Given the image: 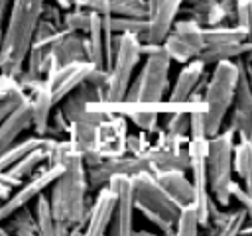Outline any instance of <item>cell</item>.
Segmentation results:
<instances>
[{"instance_id": "obj_22", "label": "cell", "mask_w": 252, "mask_h": 236, "mask_svg": "<svg viewBox=\"0 0 252 236\" xmlns=\"http://www.w3.org/2000/svg\"><path fill=\"white\" fill-rule=\"evenodd\" d=\"M87 37V49H89V61L96 67H104V28H102V16L93 12ZM106 69V67H104Z\"/></svg>"}, {"instance_id": "obj_32", "label": "cell", "mask_w": 252, "mask_h": 236, "mask_svg": "<svg viewBox=\"0 0 252 236\" xmlns=\"http://www.w3.org/2000/svg\"><path fill=\"white\" fill-rule=\"evenodd\" d=\"M91 10L87 8H79L73 6L71 10L63 12V30L67 31H77V33H87L89 31V24H91Z\"/></svg>"}, {"instance_id": "obj_45", "label": "cell", "mask_w": 252, "mask_h": 236, "mask_svg": "<svg viewBox=\"0 0 252 236\" xmlns=\"http://www.w3.org/2000/svg\"><path fill=\"white\" fill-rule=\"evenodd\" d=\"M12 193V187H8V185H4V183H0V201H4L8 195Z\"/></svg>"}, {"instance_id": "obj_38", "label": "cell", "mask_w": 252, "mask_h": 236, "mask_svg": "<svg viewBox=\"0 0 252 236\" xmlns=\"http://www.w3.org/2000/svg\"><path fill=\"white\" fill-rule=\"evenodd\" d=\"M230 197L238 203V206H242L246 210L248 222H252V195H248L246 189L238 181H232V185H230Z\"/></svg>"}, {"instance_id": "obj_1", "label": "cell", "mask_w": 252, "mask_h": 236, "mask_svg": "<svg viewBox=\"0 0 252 236\" xmlns=\"http://www.w3.org/2000/svg\"><path fill=\"white\" fill-rule=\"evenodd\" d=\"M61 165L63 169L51 183L49 193L55 234H83L91 208L87 165L77 151H71Z\"/></svg>"}, {"instance_id": "obj_18", "label": "cell", "mask_w": 252, "mask_h": 236, "mask_svg": "<svg viewBox=\"0 0 252 236\" xmlns=\"http://www.w3.org/2000/svg\"><path fill=\"white\" fill-rule=\"evenodd\" d=\"M152 173L156 175L159 185L165 189V193L179 206L191 205L195 201V187H193V181L185 175V171H181V169H158Z\"/></svg>"}, {"instance_id": "obj_37", "label": "cell", "mask_w": 252, "mask_h": 236, "mask_svg": "<svg viewBox=\"0 0 252 236\" xmlns=\"http://www.w3.org/2000/svg\"><path fill=\"white\" fill-rule=\"evenodd\" d=\"M26 96H28V92H26L24 88H16V90L8 92L6 96H2V98H0V122L16 108Z\"/></svg>"}, {"instance_id": "obj_30", "label": "cell", "mask_w": 252, "mask_h": 236, "mask_svg": "<svg viewBox=\"0 0 252 236\" xmlns=\"http://www.w3.org/2000/svg\"><path fill=\"white\" fill-rule=\"evenodd\" d=\"M226 118H228V126L226 128L238 140L252 142V112H246V110H240V108L232 106Z\"/></svg>"}, {"instance_id": "obj_39", "label": "cell", "mask_w": 252, "mask_h": 236, "mask_svg": "<svg viewBox=\"0 0 252 236\" xmlns=\"http://www.w3.org/2000/svg\"><path fill=\"white\" fill-rule=\"evenodd\" d=\"M189 138H209L205 126V110L189 112Z\"/></svg>"}, {"instance_id": "obj_26", "label": "cell", "mask_w": 252, "mask_h": 236, "mask_svg": "<svg viewBox=\"0 0 252 236\" xmlns=\"http://www.w3.org/2000/svg\"><path fill=\"white\" fill-rule=\"evenodd\" d=\"M4 228L8 234H16V236L37 234V222H35V216H33V210L30 208V205H24L18 210H14L4 220Z\"/></svg>"}, {"instance_id": "obj_9", "label": "cell", "mask_w": 252, "mask_h": 236, "mask_svg": "<svg viewBox=\"0 0 252 236\" xmlns=\"http://www.w3.org/2000/svg\"><path fill=\"white\" fill-rule=\"evenodd\" d=\"M108 185L116 193V206L108 226L112 236H130L134 234V193H132V179L126 173H114Z\"/></svg>"}, {"instance_id": "obj_47", "label": "cell", "mask_w": 252, "mask_h": 236, "mask_svg": "<svg viewBox=\"0 0 252 236\" xmlns=\"http://www.w3.org/2000/svg\"><path fill=\"white\" fill-rule=\"evenodd\" d=\"M0 39H2V22H0Z\"/></svg>"}, {"instance_id": "obj_15", "label": "cell", "mask_w": 252, "mask_h": 236, "mask_svg": "<svg viewBox=\"0 0 252 236\" xmlns=\"http://www.w3.org/2000/svg\"><path fill=\"white\" fill-rule=\"evenodd\" d=\"M51 57L53 63L59 67H65L69 63L77 61H89V49H87V37L77 31L61 30L51 45Z\"/></svg>"}, {"instance_id": "obj_17", "label": "cell", "mask_w": 252, "mask_h": 236, "mask_svg": "<svg viewBox=\"0 0 252 236\" xmlns=\"http://www.w3.org/2000/svg\"><path fill=\"white\" fill-rule=\"evenodd\" d=\"M69 142L73 149L83 157L85 165H94L102 157L96 151V124L93 122H69Z\"/></svg>"}, {"instance_id": "obj_44", "label": "cell", "mask_w": 252, "mask_h": 236, "mask_svg": "<svg viewBox=\"0 0 252 236\" xmlns=\"http://www.w3.org/2000/svg\"><path fill=\"white\" fill-rule=\"evenodd\" d=\"M53 2H55L63 12H65V10H71V8L75 6V4H73V0H53Z\"/></svg>"}, {"instance_id": "obj_20", "label": "cell", "mask_w": 252, "mask_h": 236, "mask_svg": "<svg viewBox=\"0 0 252 236\" xmlns=\"http://www.w3.org/2000/svg\"><path fill=\"white\" fill-rule=\"evenodd\" d=\"M205 65L203 61L199 59H191L187 63H183L181 71L177 73V79L173 83V87L169 88V94H167V100L171 102H185L199 87V83L203 81L205 77Z\"/></svg>"}, {"instance_id": "obj_5", "label": "cell", "mask_w": 252, "mask_h": 236, "mask_svg": "<svg viewBox=\"0 0 252 236\" xmlns=\"http://www.w3.org/2000/svg\"><path fill=\"white\" fill-rule=\"evenodd\" d=\"M232 155H234V134L226 128L209 138L207 149V177L211 197L222 208H228L232 203L230 185H232Z\"/></svg>"}, {"instance_id": "obj_4", "label": "cell", "mask_w": 252, "mask_h": 236, "mask_svg": "<svg viewBox=\"0 0 252 236\" xmlns=\"http://www.w3.org/2000/svg\"><path fill=\"white\" fill-rule=\"evenodd\" d=\"M213 73L205 83V126L207 136H215L222 130V124L232 108L234 90L238 81V63L236 61H220L213 65Z\"/></svg>"}, {"instance_id": "obj_29", "label": "cell", "mask_w": 252, "mask_h": 236, "mask_svg": "<svg viewBox=\"0 0 252 236\" xmlns=\"http://www.w3.org/2000/svg\"><path fill=\"white\" fill-rule=\"evenodd\" d=\"M33 216L37 222V234L39 236H53L55 234V216L51 210L49 197L37 195L33 199Z\"/></svg>"}, {"instance_id": "obj_14", "label": "cell", "mask_w": 252, "mask_h": 236, "mask_svg": "<svg viewBox=\"0 0 252 236\" xmlns=\"http://www.w3.org/2000/svg\"><path fill=\"white\" fill-rule=\"evenodd\" d=\"M185 0H159L158 6L148 14V33L144 41L163 43L165 35L171 31Z\"/></svg>"}, {"instance_id": "obj_43", "label": "cell", "mask_w": 252, "mask_h": 236, "mask_svg": "<svg viewBox=\"0 0 252 236\" xmlns=\"http://www.w3.org/2000/svg\"><path fill=\"white\" fill-rule=\"evenodd\" d=\"M10 4H12V0H0V22H2V20L8 16Z\"/></svg>"}, {"instance_id": "obj_23", "label": "cell", "mask_w": 252, "mask_h": 236, "mask_svg": "<svg viewBox=\"0 0 252 236\" xmlns=\"http://www.w3.org/2000/svg\"><path fill=\"white\" fill-rule=\"evenodd\" d=\"M232 167L246 189L248 195H252V142L238 140L234 142V155H232Z\"/></svg>"}, {"instance_id": "obj_40", "label": "cell", "mask_w": 252, "mask_h": 236, "mask_svg": "<svg viewBox=\"0 0 252 236\" xmlns=\"http://www.w3.org/2000/svg\"><path fill=\"white\" fill-rule=\"evenodd\" d=\"M41 18H45L47 22L55 24L59 30H63V10L55 4V2H43V10H41Z\"/></svg>"}, {"instance_id": "obj_35", "label": "cell", "mask_w": 252, "mask_h": 236, "mask_svg": "<svg viewBox=\"0 0 252 236\" xmlns=\"http://www.w3.org/2000/svg\"><path fill=\"white\" fill-rule=\"evenodd\" d=\"M163 130L189 138V112H185V110L167 112V120L163 124Z\"/></svg>"}, {"instance_id": "obj_36", "label": "cell", "mask_w": 252, "mask_h": 236, "mask_svg": "<svg viewBox=\"0 0 252 236\" xmlns=\"http://www.w3.org/2000/svg\"><path fill=\"white\" fill-rule=\"evenodd\" d=\"M234 24L252 39V0H236Z\"/></svg>"}, {"instance_id": "obj_24", "label": "cell", "mask_w": 252, "mask_h": 236, "mask_svg": "<svg viewBox=\"0 0 252 236\" xmlns=\"http://www.w3.org/2000/svg\"><path fill=\"white\" fill-rule=\"evenodd\" d=\"M203 35H205V43L207 45H219V43H240L250 39L246 35L244 30H240L236 24H217V26H205L203 28Z\"/></svg>"}, {"instance_id": "obj_27", "label": "cell", "mask_w": 252, "mask_h": 236, "mask_svg": "<svg viewBox=\"0 0 252 236\" xmlns=\"http://www.w3.org/2000/svg\"><path fill=\"white\" fill-rule=\"evenodd\" d=\"M47 163V155H45V149H43V146L41 148H37V149H33V151H30L28 155H24L20 161H16L12 167H8L6 171H8V175H12L16 181H26L28 177H32L41 165H45Z\"/></svg>"}, {"instance_id": "obj_34", "label": "cell", "mask_w": 252, "mask_h": 236, "mask_svg": "<svg viewBox=\"0 0 252 236\" xmlns=\"http://www.w3.org/2000/svg\"><path fill=\"white\" fill-rule=\"evenodd\" d=\"M246 222H248V214H246V210H244L242 206H238V208H234V210H228L220 234H222V236L240 234V230L246 226Z\"/></svg>"}, {"instance_id": "obj_31", "label": "cell", "mask_w": 252, "mask_h": 236, "mask_svg": "<svg viewBox=\"0 0 252 236\" xmlns=\"http://www.w3.org/2000/svg\"><path fill=\"white\" fill-rule=\"evenodd\" d=\"M201 228V218L195 205H185L179 208V216L175 220V234L177 236H197Z\"/></svg>"}, {"instance_id": "obj_33", "label": "cell", "mask_w": 252, "mask_h": 236, "mask_svg": "<svg viewBox=\"0 0 252 236\" xmlns=\"http://www.w3.org/2000/svg\"><path fill=\"white\" fill-rule=\"evenodd\" d=\"M124 116H128L132 120V124L142 130V132H148V134H154L159 130V112L156 110H148V108H134V110H128Z\"/></svg>"}, {"instance_id": "obj_8", "label": "cell", "mask_w": 252, "mask_h": 236, "mask_svg": "<svg viewBox=\"0 0 252 236\" xmlns=\"http://www.w3.org/2000/svg\"><path fill=\"white\" fill-rule=\"evenodd\" d=\"M63 165H41L32 177H28L26 181H22L16 189H12V193L0 201V224L20 206L30 205L37 195H41L53 181L55 177L61 173Z\"/></svg>"}, {"instance_id": "obj_42", "label": "cell", "mask_w": 252, "mask_h": 236, "mask_svg": "<svg viewBox=\"0 0 252 236\" xmlns=\"http://www.w3.org/2000/svg\"><path fill=\"white\" fill-rule=\"evenodd\" d=\"M0 183L8 185V187H12V189H16V187L20 185V181H16L12 175H8V171H2V169H0Z\"/></svg>"}, {"instance_id": "obj_12", "label": "cell", "mask_w": 252, "mask_h": 236, "mask_svg": "<svg viewBox=\"0 0 252 236\" xmlns=\"http://www.w3.org/2000/svg\"><path fill=\"white\" fill-rule=\"evenodd\" d=\"M93 69H94V63L77 61V63H69L65 67H59L53 75L45 77L51 83V92H53L55 104H59L67 94H71L77 87H81Z\"/></svg>"}, {"instance_id": "obj_28", "label": "cell", "mask_w": 252, "mask_h": 236, "mask_svg": "<svg viewBox=\"0 0 252 236\" xmlns=\"http://www.w3.org/2000/svg\"><path fill=\"white\" fill-rule=\"evenodd\" d=\"M104 24L114 33H134L140 39H146L148 33V18H136V16H102Z\"/></svg>"}, {"instance_id": "obj_46", "label": "cell", "mask_w": 252, "mask_h": 236, "mask_svg": "<svg viewBox=\"0 0 252 236\" xmlns=\"http://www.w3.org/2000/svg\"><path fill=\"white\" fill-rule=\"evenodd\" d=\"M158 2H159V0H146V6H148V14H150V12H152V10L158 6Z\"/></svg>"}, {"instance_id": "obj_10", "label": "cell", "mask_w": 252, "mask_h": 236, "mask_svg": "<svg viewBox=\"0 0 252 236\" xmlns=\"http://www.w3.org/2000/svg\"><path fill=\"white\" fill-rule=\"evenodd\" d=\"M128 120L124 114H106L96 124V151L104 157H118L126 153Z\"/></svg>"}, {"instance_id": "obj_13", "label": "cell", "mask_w": 252, "mask_h": 236, "mask_svg": "<svg viewBox=\"0 0 252 236\" xmlns=\"http://www.w3.org/2000/svg\"><path fill=\"white\" fill-rule=\"evenodd\" d=\"M30 106H32V128L33 134L47 136L49 132V122H51V112L57 106L53 100L51 92V83L43 77L32 90H28Z\"/></svg>"}, {"instance_id": "obj_41", "label": "cell", "mask_w": 252, "mask_h": 236, "mask_svg": "<svg viewBox=\"0 0 252 236\" xmlns=\"http://www.w3.org/2000/svg\"><path fill=\"white\" fill-rule=\"evenodd\" d=\"M57 31H59V28H57L55 24L47 22L45 18H41V20H39V24H37V28H35L33 41H35V39H45V37H51V35H55Z\"/></svg>"}, {"instance_id": "obj_6", "label": "cell", "mask_w": 252, "mask_h": 236, "mask_svg": "<svg viewBox=\"0 0 252 236\" xmlns=\"http://www.w3.org/2000/svg\"><path fill=\"white\" fill-rule=\"evenodd\" d=\"M140 43H142V39L138 35L120 33L116 55H114V61L108 69V79L104 85V100H108V102L124 100L126 90L132 83L134 69L142 61Z\"/></svg>"}, {"instance_id": "obj_16", "label": "cell", "mask_w": 252, "mask_h": 236, "mask_svg": "<svg viewBox=\"0 0 252 236\" xmlns=\"http://www.w3.org/2000/svg\"><path fill=\"white\" fill-rule=\"evenodd\" d=\"M30 128H32V106H30V98L26 96L0 122V155Z\"/></svg>"}, {"instance_id": "obj_25", "label": "cell", "mask_w": 252, "mask_h": 236, "mask_svg": "<svg viewBox=\"0 0 252 236\" xmlns=\"http://www.w3.org/2000/svg\"><path fill=\"white\" fill-rule=\"evenodd\" d=\"M43 138H45V136H39V134H32V136H26V138H18V140L0 155V169L6 171V169L12 167L16 161H20L24 155H28L30 151L41 148V146H43Z\"/></svg>"}, {"instance_id": "obj_11", "label": "cell", "mask_w": 252, "mask_h": 236, "mask_svg": "<svg viewBox=\"0 0 252 236\" xmlns=\"http://www.w3.org/2000/svg\"><path fill=\"white\" fill-rule=\"evenodd\" d=\"M114 206H116V193L110 185L102 187L96 191V197L89 208V216H87V224L83 228V234L87 236H100L108 232L112 214H114Z\"/></svg>"}, {"instance_id": "obj_7", "label": "cell", "mask_w": 252, "mask_h": 236, "mask_svg": "<svg viewBox=\"0 0 252 236\" xmlns=\"http://www.w3.org/2000/svg\"><path fill=\"white\" fill-rule=\"evenodd\" d=\"M161 45L173 63L183 65L191 59H197L199 53L207 45L205 35H203V26L199 22H195L193 18L175 20L171 31L165 35Z\"/></svg>"}, {"instance_id": "obj_21", "label": "cell", "mask_w": 252, "mask_h": 236, "mask_svg": "<svg viewBox=\"0 0 252 236\" xmlns=\"http://www.w3.org/2000/svg\"><path fill=\"white\" fill-rule=\"evenodd\" d=\"M252 51V39L240 41V43H219V45H205V49L199 53V61H203L205 67L217 65L220 61H236Z\"/></svg>"}, {"instance_id": "obj_3", "label": "cell", "mask_w": 252, "mask_h": 236, "mask_svg": "<svg viewBox=\"0 0 252 236\" xmlns=\"http://www.w3.org/2000/svg\"><path fill=\"white\" fill-rule=\"evenodd\" d=\"M130 179L136 210H140V214L161 232L175 234V220L179 216L181 206L165 193L156 175L150 169H142L130 175Z\"/></svg>"}, {"instance_id": "obj_2", "label": "cell", "mask_w": 252, "mask_h": 236, "mask_svg": "<svg viewBox=\"0 0 252 236\" xmlns=\"http://www.w3.org/2000/svg\"><path fill=\"white\" fill-rule=\"evenodd\" d=\"M45 0H12L0 39V71L18 77L33 43Z\"/></svg>"}, {"instance_id": "obj_19", "label": "cell", "mask_w": 252, "mask_h": 236, "mask_svg": "<svg viewBox=\"0 0 252 236\" xmlns=\"http://www.w3.org/2000/svg\"><path fill=\"white\" fill-rule=\"evenodd\" d=\"M75 6L87 8L100 16H136L148 18V6L144 0H73Z\"/></svg>"}]
</instances>
